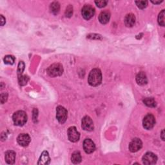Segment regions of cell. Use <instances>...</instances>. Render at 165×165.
Returning a JSON list of instances; mask_svg holds the SVG:
<instances>
[{
  "instance_id": "cell-1",
  "label": "cell",
  "mask_w": 165,
  "mask_h": 165,
  "mask_svg": "<svg viewBox=\"0 0 165 165\" xmlns=\"http://www.w3.org/2000/svg\"><path fill=\"white\" fill-rule=\"evenodd\" d=\"M88 81L89 84L92 86L99 85L102 81V74L100 70L98 69H93L90 72Z\"/></svg>"
},
{
  "instance_id": "cell-2",
  "label": "cell",
  "mask_w": 165,
  "mask_h": 165,
  "mask_svg": "<svg viewBox=\"0 0 165 165\" xmlns=\"http://www.w3.org/2000/svg\"><path fill=\"white\" fill-rule=\"evenodd\" d=\"M12 119L15 125L23 126L27 121V115L23 111H17L13 115Z\"/></svg>"
},
{
  "instance_id": "cell-3",
  "label": "cell",
  "mask_w": 165,
  "mask_h": 165,
  "mask_svg": "<svg viewBox=\"0 0 165 165\" xmlns=\"http://www.w3.org/2000/svg\"><path fill=\"white\" fill-rule=\"evenodd\" d=\"M63 66L60 63H54L51 65L47 69V73L51 77L60 76L63 74Z\"/></svg>"
},
{
  "instance_id": "cell-4",
  "label": "cell",
  "mask_w": 165,
  "mask_h": 165,
  "mask_svg": "<svg viewBox=\"0 0 165 165\" xmlns=\"http://www.w3.org/2000/svg\"><path fill=\"white\" fill-rule=\"evenodd\" d=\"M67 110L61 106L56 108V118L60 123L63 124L67 119Z\"/></svg>"
},
{
  "instance_id": "cell-5",
  "label": "cell",
  "mask_w": 165,
  "mask_h": 165,
  "mask_svg": "<svg viewBox=\"0 0 165 165\" xmlns=\"http://www.w3.org/2000/svg\"><path fill=\"white\" fill-rule=\"evenodd\" d=\"M156 123V119H155L154 116L150 114H147L143 119V124L144 129L147 130L152 129Z\"/></svg>"
},
{
  "instance_id": "cell-6",
  "label": "cell",
  "mask_w": 165,
  "mask_h": 165,
  "mask_svg": "<svg viewBox=\"0 0 165 165\" xmlns=\"http://www.w3.org/2000/svg\"><path fill=\"white\" fill-rule=\"evenodd\" d=\"M94 14H95V10L92 6L89 5H86L83 7L81 11V14L85 19L88 20V19H91L94 16Z\"/></svg>"
},
{
  "instance_id": "cell-7",
  "label": "cell",
  "mask_w": 165,
  "mask_h": 165,
  "mask_svg": "<svg viewBox=\"0 0 165 165\" xmlns=\"http://www.w3.org/2000/svg\"><path fill=\"white\" fill-rule=\"evenodd\" d=\"M158 160L157 156L152 152H147L143 158V162L144 164L152 165L156 164Z\"/></svg>"
},
{
  "instance_id": "cell-8",
  "label": "cell",
  "mask_w": 165,
  "mask_h": 165,
  "mask_svg": "<svg viewBox=\"0 0 165 165\" xmlns=\"http://www.w3.org/2000/svg\"><path fill=\"white\" fill-rule=\"evenodd\" d=\"M68 137H69V139L71 142L75 143L79 141L80 134L75 127H71L68 130Z\"/></svg>"
},
{
  "instance_id": "cell-9",
  "label": "cell",
  "mask_w": 165,
  "mask_h": 165,
  "mask_svg": "<svg viewBox=\"0 0 165 165\" xmlns=\"http://www.w3.org/2000/svg\"><path fill=\"white\" fill-rule=\"evenodd\" d=\"M82 128L86 131H92L94 130V123L89 116H85L82 119Z\"/></svg>"
},
{
  "instance_id": "cell-10",
  "label": "cell",
  "mask_w": 165,
  "mask_h": 165,
  "mask_svg": "<svg viewBox=\"0 0 165 165\" xmlns=\"http://www.w3.org/2000/svg\"><path fill=\"white\" fill-rule=\"evenodd\" d=\"M143 146V143L141 139L138 138L133 139L129 144V150L132 152H136L139 151Z\"/></svg>"
},
{
  "instance_id": "cell-11",
  "label": "cell",
  "mask_w": 165,
  "mask_h": 165,
  "mask_svg": "<svg viewBox=\"0 0 165 165\" xmlns=\"http://www.w3.org/2000/svg\"><path fill=\"white\" fill-rule=\"evenodd\" d=\"M83 148L86 153H91L95 149V144L91 139H86L83 142Z\"/></svg>"
},
{
  "instance_id": "cell-12",
  "label": "cell",
  "mask_w": 165,
  "mask_h": 165,
  "mask_svg": "<svg viewBox=\"0 0 165 165\" xmlns=\"http://www.w3.org/2000/svg\"><path fill=\"white\" fill-rule=\"evenodd\" d=\"M17 143L22 147H27L31 142V138L27 133H22L19 135L17 138Z\"/></svg>"
},
{
  "instance_id": "cell-13",
  "label": "cell",
  "mask_w": 165,
  "mask_h": 165,
  "mask_svg": "<svg viewBox=\"0 0 165 165\" xmlns=\"http://www.w3.org/2000/svg\"><path fill=\"white\" fill-rule=\"evenodd\" d=\"M110 18V13L109 11H103L99 16V20L102 24H106L109 23Z\"/></svg>"
},
{
  "instance_id": "cell-14",
  "label": "cell",
  "mask_w": 165,
  "mask_h": 165,
  "mask_svg": "<svg viewBox=\"0 0 165 165\" xmlns=\"http://www.w3.org/2000/svg\"><path fill=\"white\" fill-rule=\"evenodd\" d=\"M5 161H6L7 163H8L9 164H12L15 162L16 153L12 150L7 151L5 153Z\"/></svg>"
},
{
  "instance_id": "cell-15",
  "label": "cell",
  "mask_w": 165,
  "mask_h": 165,
  "mask_svg": "<svg viewBox=\"0 0 165 165\" xmlns=\"http://www.w3.org/2000/svg\"><path fill=\"white\" fill-rule=\"evenodd\" d=\"M51 162V159L49 157V155L46 151H44L42 153L41 156L40 158V160L38 161V164H43L46 165L48 164Z\"/></svg>"
},
{
  "instance_id": "cell-16",
  "label": "cell",
  "mask_w": 165,
  "mask_h": 165,
  "mask_svg": "<svg viewBox=\"0 0 165 165\" xmlns=\"http://www.w3.org/2000/svg\"><path fill=\"white\" fill-rule=\"evenodd\" d=\"M135 23V17L133 14H129L124 18L125 25L128 27H132Z\"/></svg>"
},
{
  "instance_id": "cell-17",
  "label": "cell",
  "mask_w": 165,
  "mask_h": 165,
  "mask_svg": "<svg viewBox=\"0 0 165 165\" xmlns=\"http://www.w3.org/2000/svg\"><path fill=\"white\" fill-rule=\"evenodd\" d=\"M136 81L139 85H144L147 83V77L143 72H139L136 76Z\"/></svg>"
},
{
  "instance_id": "cell-18",
  "label": "cell",
  "mask_w": 165,
  "mask_h": 165,
  "mask_svg": "<svg viewBox=\"0 0 165 165\" xmlns=\"http://www.w3.org/2000/svg\"><path fill=\"white\" fill-rule=\"evenodd\" d=\"M81 161V156L79 152H75L72 155V162L74 164H79Z\"/></svg>"
},
{
  "instance_id": "cell-19",
  "label": "cell",
  "mask_w": 165,
  "mask_h": 165,
  "mask_svg": "<svg viewBox=\"0 0 165 165\" xmlns=\"http://www.w3.org/2000/svg\"><path fill=\"white\" fill-rule=\"evenodd\" d=\"M60 9V5L59 3H57V2H53L52 3H51L50 6L51 11L54 14H56L59 12Z\"/></svg>"
},
{
  "instance_id": "cell-20",
  "label": "cell",
  "mask_w": 165,
  "mask_h": 165,
  "mask_svg": "<svg viewBox=\"0 0 165 165\" xmlns=\"http://www.w3.org/2000/svg\"><path fill=\"white\" fill-rule=\"evenodd\" d=\"M143 102L149 107H156V102L153 98H146L143 100Z\"/></svg>"
},
{
  "instance_id": "cell-21",
  "label": "cell",
  "mask_w": 165,
  "mask_h": 165,
  "mask_svg": "<svg viewBox=\"0 0 165 165\" xmlns=\"http://www.w3.org/2000/svg\"><path fill=\"white\" fill-rule=\"evenodd\" d=\"M15 61V58L12 56H6L4 58V62L7 65H12Z\"/></svg>"
},
{
  "instance_id": "cell-22",
  "label": "cell",
  "mask_w": 165,
  "mask_h": 165,
  "mask_svg": "<svg viewBox=\"0 0 165 165\" xmlns=\"http://www.w3.org/2000/svg\"><path fill=\"white\" fill-rule=\"evenodd\" d=\"M158 23L162 27L164 26V10H163L159 14Z\"/></svg>"
},
{
  "instance_id": "cell-23",
  "label": "cell",
  "mask_w": 165,
  "mask_h": 165,
  "mask_svg": "<svg viewBox=\"0 0 165 165\" xmlns=\"http://www.w3.org/2000/svg\"><path fill=\"white\" fill-rule=\"evenodd\" d=\"M28 81V77L26 75H19V83L21 85H25Z\"/></svg>"
},
{
  "instance_id": "cell-24",
  "label": "cell",
  "mask_w": 165,
  "mask_h": 165,
  "mask_svg": "<svg viewBox=\"0 0 165 165\" xmlns=\"http://www.w3.org/2000/svg\"><path fill=\"white\" fill-rule=\"evenodd\" d=\"M135 3H136V5L139 8H141V9L146 8L148 5L147 1H137V2H135Z\"/></svg>"
},
{
  "instance_id": "cell-25",
  "label": "cell",
  "mask_w": 165,
  "mask_h": 165,
  "mask_svg": "<svg viewBox=\"0 0 165 165\" xmlns=\"http://www.w3.org/2000/svg\"><path fill=\"white\" fill-rule=\"evenodd\" d=\"M25 69V64L23 61H20L18 65V69H17V74L18 75H22L23 70Z\"/></svg>"
},
{
  "instance_id": "cell-26",
  "label": "cell",
  "mask_w": 165,
  "mask_h": 165,
  "mask_svg": "<svg viewBox=\"0 0 165 165\" xmlns=\"http://www.w3.org/2000/svg\"><path fill=\"white\" fill-rule=\"evenodd\" d=\"M107 3L108 2L106 1H104V0H102V1H95V3L96 4V5L99 8H102V7H105L106 5V4H107Z\"/></svg>"
},
{
  "instance_id": "cell-27",
  "label": "cell",
  "mask_w": 165,
  "mask_h": 165,
  "mask_svg": "<svg viewBox=\"0 0 165 165\" xmlns=\"http://www.w3.org/2000/svg\"><path fill=\"white\" fill-rule=\"evenodd\" d=\"M73 13V8L72 7V6H69V7H68L66 8V17H70L72 16Z\"/></svg>"
},
{
  "instance_id": "cell-28",
  "label": "cell",
  "mask_w": 165,
  "mask_h": 165,
  "mask_svg": "<svg viewBox=\"0 0 165 165\" xmlns=\"http://www.w3.org/2000/svg\"><path fill=\"white\" fill-rule=\"evenodd\" d=\"M7 98H8V94L7 93L4 92L1 94V102L2 104H3L7 101Z\"/></svg>"
},
{
  "instance_id": "cell-29",
  "label": "cell",
  "mask_w": 165,
  "mask_h": 165,
  "mask_svg": "<svg viewBox=\"0 0 165 165\" xmlns=\"http://www.w3.org/2000/svg\"><path fill=\"white\" fill-rule=\"evenodd\" d=\"M5 23V19L2 15H1V25L3 26Z\"/></svg>"
},
{
  "instance_id": "cell-30",
  "label": "cell",
  "mask_w": 165,
  "mask_h": 165,
  "mask_svg": "<svg viewBox=\"0 0 165 165\" xmlns=\"http://www.w3.org/2000/svg\"><path fill=\"white\" fill-rule=\"evenodd\" d=\"M163 1H161V2H156V1H155V2H153V1H152V3H153V4H160L161 3H162Z\"/></svg>"
},
{
  "instance_id": "cell-31",
  "label": "cell",
  "mask_w": 165,
  "mask_h": 165,
  "mask_svg": "<svg viewBox=\"0 0 165 165\" xmlns=\"http://www.w3.org/2000/svg\"><path fill=\"white\" fill-rule=\"evenodd\" d=\"M164 131L163 130V131H162V133H161V138H162V139H163V141L164 140Z\"/></svg>"
}]
</instances>
